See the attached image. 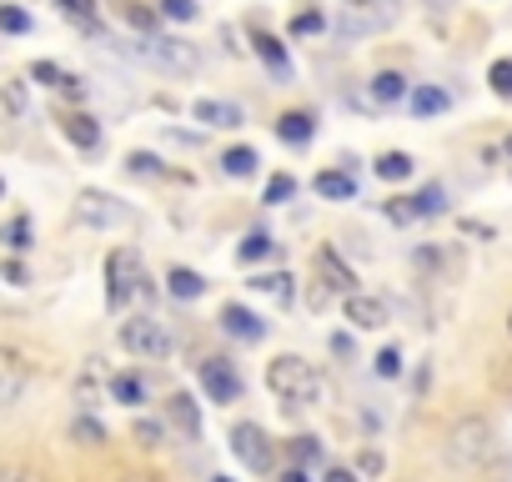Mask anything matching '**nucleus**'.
<instances>
[{"label":"nucleus","mask_w":512,"mask_h":482,"mask_svg":"<svg viewBox=\"0 0 512 482\" xmlns=\"http://www.w3.org/2000/svg\"><path fill=\"white\" fill-rule=\"evenodd\" d=\"M166 21H196V0H161L156 6Z\"/></svg>","instance_id":"37998d69"},{"label":"nucleus","mask_w":512,"mask_h":482,"mask_svg":"<svg viewBox=\"0 0 512 482\" xmlns=\"http://www.w3.org/2000/svg\"><path fill=\"white\" fill-rule=\"evenodd\" d=\"M211 482H231V477H211Z\"/></svg>","instance_id":"864d4df0"},{"label":"nucleus","mask_w":512,"mask_h":482,"mask_svg":"<svg viewBox=\"0 0 512 482\" xmlns=\"http://www.w3.org/2000/svg\"><path fill=\"white\" fill-rule=\"evenodd\" d=\"M251 292H267V297H277V302H292V277H287V272L251 277Z\"/></svg>","instance_id":"bb28decb"},{"label":"nucleus","mask_w":512,"mask_h":482,"mask_svg":"<svg viewBox=\"0 0 512 482\" xmlns=\"http://www.w3.org/2000/svg\"><path fill=\"white\" fill-rule=\"evenodd\" d=\"M507 332H512V312H507Z\"/></svg>","instance_id":"5fc2aeb1"},{"label":"nucleus","mask_w":512,"mask_h":482,"mask_svg":"<svg viewBox=\"0 0 512 482\" xmlns=\"http://www.w3.org/2000/svg\"><path fill=\"white\" fill-rule=\"evenodd\" d=\"M31 76H36L41 86H56V91H66V81H71V76H66L61 66H51V61H36V66H31Z\"/></svg>","instance_id":"a19ab883"},{"label":"nucleus","mask_w":512,"mask_h":482,"mask_svg":"<svg viewBox=\"0 0 512 482\" xmlns=\"http://www.w3.org/2000/svg\"><path fill=\"white\" fill-rule=\"evenodd\" d=\"M262 257H272V236H267V231H251L241 247H236V262L251 267V262H262Z\"/></svg>","instance_id":"cd10ccee"},{"label":"nucleus","mask_w":512,"mask_h":482,"mask_svg":"<svg viewBox=\"0 0 512 482\" xmlns=\"http://www.w3.org/2000/svg\"><path fill=\"white\" fill-rule=\"evenodd\" d=\"M121 347L141 362H161L171 352V332L156 317H131V322H121Z\"/></svg>","instance_id":"423d86ee"},{"label":"nucleus","mask_w":512,"mask_h":482,"mask_svg":"<svg viewBox=\"0 0 512 482\" xmlns=\"http://www.w3.org/2000/svg\"><path fill=\"white\" fill-rule=\"evenodd\" d=\"M166 412H171V422H176V427H181L186 437H196V432H201V407H196V402H191L186 392H176Z\"/></svg>","instance_id":"393cba45"},{"label":"nucleus","mask_w":512,"mask_h":482,"mask_svg":"<svg viewBox=\"0 0 512 482\" xmlns=\"http://www.w3.org/2000/svg\"><path fill=\"white\" fill-rule=\"evenodd\" d=\"M287 31H292V36H297V41H302V36H317V31H327V16H322V11H317V6H312V11H297V16H292V26H287Z\"/></svg>","instance_id":"2f4dec72"},{"label":"nucleus","mask_w":512,"mask_h":482,"mask_svg":"<svg viewBox=\"0 0 512 482\" xmlns=\"http://www.w3.org/2000/svg\"><path fill=\"white\" fill-rule=\"evenodd\" d=\"M412 201H417V211H422V216H442V211H447V191H442L437 181H427Z\"/></svg>","instance_id":"c756f323"},{"label":"nucleus","mask_w":512,"mask_h":482,"mask_svg":"<svg viewBox=\"0 0 512 482\" xmlns=\"http://www.w3.org/2000/svg\"><path fill=\"white\" fill-rule=\"evenodd\" d=\"M277 482H312V477H307V467H287Z\"/></svg>","instance_id":"8fccbe9b"},{"label":"nucleus","mask_w":512,"mask_h":482,"mask_svg":"<svg viewBox=\"0 0 512 482\" xmlns=\"http://www.w3.org/2000/svg\"><path fill=\"white\" fill-rule=\"evenodd\" d=\"M292 191H297V181H292L287 171H277V176L267 181V196H262V201H267V206H282V201H287Z\"/></svg>","instance_id":"58836bf2"},{"label":"nucleus","mask_w":512,"mask_h":482,"mask_svg":"<svg viewBox=\"0 0 512 482\" xmlns=\"http://www.w3.org/2000/svg\"><path fill=\"white\" fill-rule=\"evenodd\" d=\"M201 392L211 397V402H221V407H231V402H241V372L226 362V357H206L201 362Z\"/></svg>","instance_id":"9d476101"},{"label":"nucleus","mask_w":512,"mask_h":482,"mask_svg":"<svg viewBox=\"0 0 512 482\" xmlns=\"http://www.w3.org/2000/svg\"><path fill=\"white\" fill-rule=\"evenodd\" d=\"M146 292V267H141V252L136 247H116L106 257V307L111 312H126L131 297Z\"/></svg>","instance_id":"20e7f679"},{"label":"nucleus","mask_w":512,"mask_h":482,"mask_svg":"<svg viewBox=\"0 0 512 482\" xmlns=\"http://www.w3.org/2000/svg\"><path fill=\"white\" fill-rule=\"evenodd\" d=\"M61 136H66L71 146H81V151H96V146H101V121L86 116V111H66V116H61Z\"/></svg>","instance_id":"2eb2a0df"},{"label":"nucleus","mask_w":512,"mask_h":482,"mask_svg":"<svg viewBox=\"0 0 512 482\" xmlns=\"http://www.w3.org/2000/svg\"><path fill=\"white\" fill-rule=\"evenodd\" d=\"M287 457H292V467L322 462V442H317V437H292V442H287Z\"/></svg>","instance_id":"7c9ffc66"},{"label":"nucleus","mask_w":512,"mask_h":482,"mask_svg":"<svg viewBox=\"0 0 512 482\" xmlns=\"http://www.w3.org/2000/svg\"><path fill=\"white\" fill-rule=\"evenodd\" d=\"M0 277H6L11 287H26V282H31V272H26L21 262H6V267H0Z\"/></svg>","instance_id":"a18cd8bd"},{"label":"nucleus","mask_w":512,"mask_h":482,"mask_svg":"<svg viewBox=\"0 0 512 482\" xmlns=\"http://www.w3.org/2000/svg\"><path fill=\"white\" fill-rule=\"evenodd\" d=\"M402 6L397 0H342V11H337V36L342 41H362V36H377L387 26H397Z\"/></svg>","instance_id":"7ed1b4c3"},{"label":"nucleus","mask_w":512,"mask_h":482,"mask_svg":"<svg viewBox=\"0 0 512 482\" xmlns=\"http://www.w3.org/2000/svg\"><path fill=\"white\" fill-rule=\"evenodd\" d=\"M407 106H412L417 121H432V116H442V111L452 106V96H447L442 86H417V91L407 96Z\"/></svg>","instance_id":"a211bd4d"},{"label":"nucleus","mask_w":512,"mask_h":482,"mask_svg":"<svg viewBox=\"0 0 512 482\" xmlns=\"http://www.w3.org/2000/svg\"><path fill=\"white\" fill-rule=\"evenodd\" d=\"M191 116H196L201 126H216V131L241 126V106H231V101H196V106H191Z\"/></svg>","instance_id":"6ab92c4d"},{"label":"nucleus","mask_w":512,"mask_h":482,"mask_svg":"<svg viewBox=\"0 0 512 482\" xmlns=\"http://www.w3.org/2000/svg\"><path fill=\"white\" fill-rule=\"evenodd\" d=\"M56 6H61L66 16H76L86 31H96V0H56Z\"/></svg>","instance_id":"e433bc0d"},{"label":"nucleus","mask_w":512,"mask_h":482,"mask_svg":"<svg viewBox=\"0 0 512 482\" xmlns=\"http://www.w3.org/2000/svg\"><path fill=\"white\" fill-rule=\"evenodd\" d=\"M226 442H231V457L246 472H272V437L262 432V422H236Z\"/></svg>","instance_id":"0eeeda50"},{"label":"nucleus","mask_w":512,"mask_h":482,"mask_svg":"<svg viewBox=\"0 0 512 482\" xmlns=\"http://www.w3.org/2000/svg\"><path fill=\"white\" fill-rule=\"evenodd\" d=\"M251 51L262 56V66L277 76V81H292V61H287V46L277 41V36H267V31H256L251 36Z\"/></svg>","instance_id":"dca6fc26"},{"label":"nucleus","mask_w":512,"mask_h":482,"mask_svg":"<svg viewBox=\"0 0 512 482\" xmlns=\"http://www.w3.org/2000/svg\"><path fill=\"white\" fill-rule=\"evenodd\" d=\"M31 236H36L31 216H16V221H6V226H0V241H6L11 252H26V247H31Z\"/></svg>","instance_id":"a878e982"},{"label":"nucleus","mask_w":512,"mask_h":482,"mask_svg":"<svg viewBox=\"0 0 512 482\" xmlns=\"http://www.w3.org/2000/svg\"><path fill=\"white\" fill-rule=\"evenodd\" d=\"M221 332L236 337V342H262L267 337V322L256 317L251 307H241V302H226L221 307Z\"/></svg>","instance_id":"f8f14e48"},{"label":"nucleus","mask_w":512,"mask_h":482,"mask_svg":"<svg viewBox=\"0 0 512 482\" xmlns=\"http://www.w3.org/2000/svg\"><path fill=\"white\" fill-rule=\"evenodd\" d=\"M317 196H327V201H357V176L352 171H317Z\"/></svg>","instance_id":"aec40b11"},{"label":"nucleus","mask_w":512,"mask_h":482,"mask_svg":"<svg viewBox=\"0 0 512 482\" xmlns=\"http://www.w3.org/2000/svg\"><path fill=\"white\" fill-rule=\"evenodd\" d=\"M317 272H322V287H327V292H337V297H352V292H357V272H352L332 247L317 252Z\"/></svg>","instance_id":"ddd939ff"},{"label":"nucleus","mask_w":512,"mask_h":482,"mask_svg":"<svg viewBox=\"0 0 512 482\" xmlns=\"http://www.w3.org/2000/svg\"><path fill=\"white\" fill-rule=\"evenodd\" d=\"M126 171H131V176H166L161 156H151V151H131V156H126Z\"/></svg>","instance_id":"473e14b6"},{"label":"nucleus","mask_w":512,"mask_h":482,"mask_svg":"<svg viewBox=\"0 0 512 482\" xmlns=\"http://www.w3.org/2000/svg\"><path fill=\"white\" fill-rule=\"evenodd\" d=\"M377 377H387V382H392V377H402V347H397V342L377 352Z\"/></svg>","instance_id":"ea45409f"},{"label":"nucleus","mask_w":512,"mask_h":482,"mask_svg":"<svg viewBox=\"0 0 512 482\" xmlns=\"http://www.w3.org/2000/svg\"><path fill=\"white\" fill-rule=\"evenodd\" d=\"M256 156L251 146H231V151H221V176H236V181H246V176H256Z\"/></svg>","instance_id":"5701e85b"},{"label":"nucleus","mask_w":512,"mask_h":482,"mask_svg":"<svg viewBox=\"0 0 512 482\" xmlns=\"http://www.w3.org/2000/svg\"><path fill=\"white\" fill-rule=\"evenodd\" d=\"M322 482H362V477H357L352 467H327V477H322Z\"/></svg>","instance_id":"49530a36"},{"label":"nucleus","mask_w":512,"mask_h":482,"mask_svg":"<svg viewBox=\"0 0 512 482\" xmlns=\"http://www.w3.org/2000/svg\"><path fill=\"white\" fill-rule=\"evenodd\" d=\"M407 96H412L407 76H402V71H382V76H372L362 91H352V106H357V111H372V116H382V111L402 106Z\"/></svg>","instance_id":"6e6552de"},{"label":"nucleus","mask_w":512,"mask_h":482,"mask_svg":"<svg viewBox=\"0 0 512 482\" xmlns=\"http://www.w3.org/2000/svg\"><path fill=\"white\" fill-rule=\"evenodd\" d=\"M71 442H81V447H106V427H101L96 417H76V422H71Z\"/></svg>","instance_id":"c85d7f7f"},{"label":"nucleus","mask_w":512,"mask_h":482,"mask_svg":"<svg viewBox=\"0 0 512 482\" xmlns=\"http://www.w3.org/2000/svg\"><path fill=\"white\" fill-rule=\"evenodd\" d=\"M382 211H387V221H397V226H412V221H417V216H422V211H417V201H412V196H392V201H387V206H382Z\"/></svg>","instance_id":"72a5a7b5"},{"label":"nucleus","mask_w":512,"mask_h":482,"mask_svg":"<svg viewBox=\"0 0 512 482\" xmlns=\"http://www.w3.org/2000/svg\"><path fill=\"white\" fill-rule=\"evenodd\" d=\"M372 171H377L387 186H397V181H407V176L417 171V161H412L407 151H382V156L372 161Z\"/></svg>","instance_id":"4be33fe9"},{"label":"nucleus","mask_w":512,"mask_h":482,"mask_svg":"<svg viewBox=\"0 0 512 482\" xmlns=\"http://www.w3.org/2000/svg\"><path fill=\"white\" fill-rule=\"evenodd\" d=\"M136 56L151 61L156 71H171V76H191V71L201 66L196 46H191V41H176V36H141V41H136Z\"/></svg>","instance_id":"39448f33"},{"label":"nucleus","mask_w":512,"mask_h":482,"mask_svg":"<svg viewBox=\"0 0 512 482\" xmlns=\"http://www.w3.org/2000/svg\"><path fill=\"white\" fill-rule=\"evenodd\" d=\"M277 136H282L287 146H307V141L317 136V116H312V111H282V116H277Z\"/></svg>","instance_id":"f3484780"},{"label":"nucleus","mask_w":512,"mask_h":482,"mask_svg":"<svg viewBox=\"0 0 512 482\" xmlns=\"http://www.w3.org/2000/svg\"><path fill=\"white\" fill-rule=\"evenodd\" d=\"M507 156H512V136H507Z\"/></svg>","instance_id":"603ef678"},{"label":"nucleus","mask_w":512,"mask_h":482,"mask_svg":"<svg viewBox=\"0 0 512 482\" xmlns=\"http://www.w3.org/2000/svg\"><path fill=\"white\" fill-rule=\"evenodd\" d=\"M121 482H161V477H146V472H131V477H121Z\"/></svg>","instance_id":"3c124183"},{"label":"nucleus","mask_w":512,"mask_h":482,"mask_svg":"<svg viewBox=\"0 0 512 482\" xmlns=\"http://www.w3.org/2000/svg\"><path fill=\"white\" fill-rule=\"evenodd\" d=\"M497 457V427L487 417H462L452 432H447V462L462 467V472H477Z\"/></svg>","instance_id":"f03ea898"},{"label":"nucleus","mask_w":512,"mask_h":482,"mask_svg":"<svg viewBox=\"0 0 512 482\" xmlns=\"http://www.w3.org/2000/svg\"><path fill=\"white\" fill-rule=\"evenodd\" d=\"M487 86H492V96H512V61H492L487 66Z\"/></svg>","instance_id":"c9c22d12"},{"label":"nucleus","mask_w":512,"mask_h":482,"mask_svg":"<svg viewBox=\"0 0 512 482\" xmlns=\"http://www.w3.org/2000/svg\"><path fill=\"white\" fill-rule=\"evenodd\" d=\"M121 16H126V21H131L141 36H156V16H161V11H146V6H121Z\"/></svg>","instance_id":"4c0bfd02"},{"label":"nucleus","mask_w":512,"mask_h":482,"mask_svg":"<svg viewBox=\"0 0 512 482\" xmlns=\"http://www.w3.org/2000/svg\"><path fill=\"white\" fill-rule=\"evenodd\" d=\"M106 397H116V402H126V407H141V402H146V387H141V377L116 372V377H106Z\"/></svg>","instance_id":"b1692460"},{"label":"nucleus","mask_w":512,"mask_h":482,"mask_svg":"<svg viewBox=\"0 0 512 482\" xmlns=\"http://www.w3.org/2000/svg\"><path fill=\"white\" fill-rule=\"evenodd\" d=\"M76 221H81V226H96V231H111V226H131L136 211H131L126 201L106 196V191H81V196H76Z\"/></svg>","instance_id":"1a4fd4ad"},{"label":"nucleus","mask_w":512,"mask_h":482,"mask_svg":"<svg viewBox=\"0 0 512 482\" xmlns=\"http://www.w3.org/2000/svg\"><path fill=\"white\" fill-rule=\"evenodd\" d=\"M342 312H347V322H357V327H367V332L387 327V302H382V297L352 292V297H342Z\"/></svg>","instance_id":"4468645a"},{"label":"nucleus","mask_w":512,"mask_h":482,"mask_svg":"<svg viewBox=\"0 0 512 482\" xmlns=\"http://www.w3.org/2000/svg\"><path fill=\"white\" fill-rule=\"evenodd\" d=\"M0 196H6V181H0Z\"/></svg>","instance_id":"6e6d98bb"},{"label":"nucleus","mask_w":512,"mask_h":482,"mask_svg":"<svg viewBox=\"0 0 512 482\" xmlns=\"http://www.w3.org/2000/svg\"><path fill=\"white\" fill-rule=\"evenodd\" d=\"M0 482H46V477L26 462H0Z\"/></svg>","instance_id":"79ce46f5"},{"label":"nucleus","mask_w":512,"mask_h":482,"mask_svg":"<svg viewBox=\"0 0 512 482\" xmlns=\"http://www.w3.org/2000/svg\"><path fill=\"white\" fill-rule=\"evenodd\" d=\"M131 437H136V447H161V422H146V417H136Z\"/></svg>","instance_id":"c03bdc74"},{"label":"nucleus","mask_w":512,"mask_h":482,"mask_svg":"<svg viewBox=\"0 0 512 482\" xmlns=\"http://www.w3.org/2000/svg\"><path fill=\"white\" fill-rule=\"evenodd\" d=\"M462 231H467V236H482V241H492V226H482V221H472V216L462 221Z\"/></svg>","instance_id":"de8ad7c7"},{"label":"nucleus","mask_w":512,"mask_h":482,"mask_svg":"<svg viewBox=\"0 0 512 482\" xmlns=\"http://www.w3.org/2000/svg\"><path fill=\"white\" fill-rule=\"evenodd\" d=\"M26 382H31L26 357L11 352V347H0V407H16L26 397Z\"/></svg>","instance_id":"9b49d317"},{"label":"nucleus","mask_w":512,"mask_h":482,"mask_svg":"<svg viewBox=\"0 0 512 482\" xmlns=\"http://www.w3.org/2000/svg\"><path fill=\"white\" fill-rule=\"evenodd\" d=\"M166 292H171L176 302H196V297L206 292V277L191 272V267H171V272H166Z\"/></svg>","instance_id":"412c9836"},{"label":"nucleus","mask_w":512,"mask_h":482,"mask_svg":"<svg viewBox=\"0 0 512 482\" xmlns=\"http://www.w3.org/2000/svg\"><path fill=\"white\" fill-rule=\"evenodd\" d=\"M332 352H337V357H347V352H352V337H347V332H337V337H332Z\"/></svg>","instance_id":"09e8293b"},{"label":"nucleus","mask_w":512,"mask_h":482,"mask_svg":"<svg viewBox=\"0 0 512 482\" xmlns=\"http://www.w3.org/2000/svg\"><path fill=\"white\" fill-rule=\"evenodd\" d=\"M267 387H272L287 407H317V402L327 397V377H322V367H312V362L297 357V352L267 362Z\"/></svg>","instance_id":"f257e3e1"},{"label":"nucleus","mask_w":512,"mask_h":482,"mask_svg":"<svg viewBox=\"0 0 512 482\" xmlns=\"http://www.w3.org/2000/svg\"><path fill=\"white\" fill-rule=\"evenodd\" d=\"M0 31H6V36H26L31 31V16L21 6H0Z\"/></svg>","instance_id":"f704fd0d"}]
</instances>
